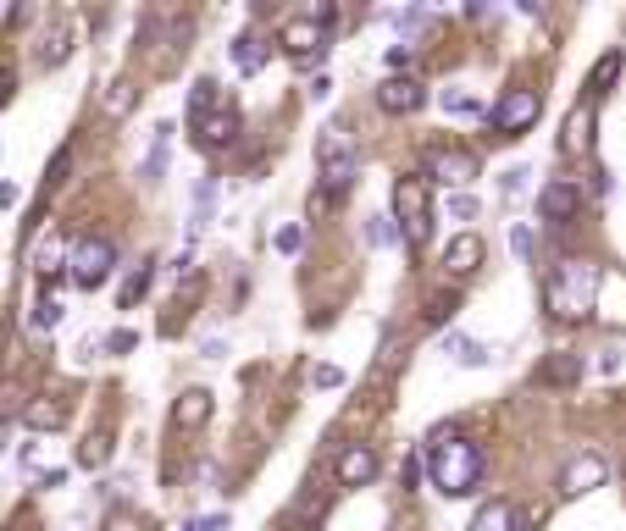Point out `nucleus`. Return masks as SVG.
<instances>
[{
    "instance_id": "obj_7",
    "label": "nucleus",
    "mask_w": 626,
    "mask_h": 531,
    "mask_svg": "<svg viewBox=\"0 0 626 531\" xmlns=\"http://www.w3.org/2000/svg\"><path fill=\"white\" fill-rule=\"evenodd\" d=\"M427 177H438V183H455V189H466L471 177H477V155L471 150H449V144H433V150L422 155Z\"/></svg>"
},
{
    "instance_id": "obj_23",
    "label": "nucleus",
    "mask_w": 626,
    "mask_h": 531,
    "mask_svg": "<svg viewBox=\"0 0 626 531\" xmlns=\"http://www.w3.org/2000/svg\"><path fill=\"white\" fill-rule=\"evenodd\" d=\"M510 526H516V504L510 498H488L477 509V520H471V531H510Z\"/></svg>"
},
{
    "instance_id": "obj_24",
    "label": "nucleus",
    "mask_w": 626,
    "mask_h": 531,
    "mask_svg": "<svg viewBox=\"0 0 626 531\" xmlns=\"http://www.w3.org/2000/svg\"><path fill=\"white\" fill-rule=\"evenodd\" d=\"M444 211H449V222H460V227H466V233H477V227H471V222H477V216H482V200H477V194H471V189H455V194H449V200H444Z\"/></svg>"
},
{
    "instance_id": "obj_27",
    "label": "nucleus",
    "mask_w": 626,
    "mask_h": 531,
    "mask_svg": "<svg viewBox=\"0 0 626 531\" xmlns=\"http://www.w3.org/2000/svg\"><path fill=\"white\" fill-rule=\"evenodd\" d=\"M366 244H372V249L399 244V216H372V222H366Z\"/></svg>"
},
{
    "instance_id": "obj_35",
    "label": "nucleus",
    "mask_w": 626,
    "mask_h": 531,
    "mask_svg": "<svg viewBox=\"0 0 626 531\" xmlns=\"http://www.w3.org/2000/svg\"><path fill=\"white\" fill-rule=\"evenodd\" d=\"M133 343H139V332H128V327H117V332H106V338H100V349L106 354H128Z\"/></svg>"
},
{
    "instance_id": "obj_34",
    "label": "nucleus",
    "mask_w": 626,
    "mask_h": 531,
    "mask_svg": "<svg viewBox=\"0 0 626 531\" xmlns=\"http://www.w3.org/2000/svg\"><path fill=\"white\" fill-rule=\"evenodd\" d=\"M615 72H621V50H610V56H604L599 67H593V89H610Z\"/></svg>"
},
{
    "instance_id": "obj_5",
    "label": "nucleus",
    "mask_w": 626,
    "mask_h": 531,
    "mask_svg": "<svg viewBox=\"0 0 626 531\" xmlns=\"http://www.w3.org/2000/svg\"><path fill=\"white\" fill-rule=\"evenodd\" d=\"M604 482H610V460L593 454V449L571 454V460L560 465V498H582V493H593V487H604Z\"/></svg>"
},
{
    "instance_id": "obj_19",
    "label": "nucleus",
    "mask_w": 626,
    "mask_h": 531,
    "mask_svg": "<svg viewBox=\"0 0 626 531\" xmlns=\"http://www.w3.org/2000/svg\"><path fill=\"white\" fill-rule=\"evenodd\" d=\"M67 56H73V28H67V23H50L45 28V39H39V67H61V61H67Z\"/></svg>"
},
{
    "instance_id": "obj_9",
    "label": "nucleus",
    "mask_w": 626,
    "mask_h": 531,
    "mask_svg": "<svg viewBox=\"0 0 626 531\" xmlns=\"http://www.w3.org/2000/svg\"><path fill=\"white\" fill-rule=\"evenodd\" d=\"M377 471H383V460H377L372 443H350V449H338V465H333L338 487H366Z\"/></svg>"
},
{
    "instance_id": "obj_8",
    "label": "nucleus",
    "mask_w": 626,
    "mask_h": 531,
    "mask_svg": "<svg viewBox=\"0 0 626 531\" xmlns=\"http://www.w3.org/2000/svg\"><path fill=\"white\" fill-rule=\"evenodd\" d=\"M588 150H593V100H582V106H571L566 128H560V139H554V155L582 161Z\"/></svg>"
},
{
    "instance_id": "obj_11",
    "label": "nucleus",
    "mask_w": 626,
    "mask_h": 531,
    "mask_svg": "<svg viewBox=\"0 0 626 531\" xmlns=\"http://www.w3.org/2000/svg\"><path fill=\"white\" fill-rule=\"evenodd\" d=\"M538 211H543V222H554V227L571 222V216L582 211V189H577V183H566V177H554L549 189L538 194Z\"/></svg>"
},
{
    "instance_id": "obj_42",
    "label": "nucleus",
    "mask_w": 626,
    "mask_h": 531,
    "mask_svg": "<svg viewBox=\"0 0 626 531\" xmlns=\"http://www.w3.org/2000/svg\"><path fill=\"white\" fill-rule=\"evenodd\" d=\"M510 249H516L521 260H532V233H527V227H516V233H510Z\"/></svg>"
},
{
    "instance_id": "obj_38",
    "label": "nucleus",
    "mask_w": 626,
    "mask_h": 531,
    "mask_svg": "<svg viewBox=\"0 0 626 531\" xmlns=\"http://www.w3.org/2000/svg\"><path fill=\"white\" fill-rule=\"evenodd\" d=\"M577 377V360H549V366H543V382H571Z\"/></svg>"
},
{
    "instance_id": "obj_28",
    "label": "nucleus",
    "mask_w": 626,
    "mask_h": 531,
    "mask_svg": "<svg viewBox=\"0 0 626 531\" xmlns=\"http://www.w3.org/2000/svg\"><path fill=\"white\" fill-rule=\"evenodd\" d=\"M455 310H460V294H455V288H444V294H438L433 305L422 310V321H427V327H444V321L455 316Z\"/></svg>"
},
{
    "instance_id": "obj_39",
    "label": "nucleus",
    "mask_w": 626,
    "mask_h": 531,
    "mask_svg": "<svg viewBox=\"0 0 626 531\" xmlns=\"http://www.w3.org/2000/svg\"><path fill=\"white\" fill-rule=\"evenodd\" d=\"M405 233H410V244H416V249H427V244H433V216H422V222H410Z\"/></svg>"
},
{
    "instance_id": "obj_15",
    "label": "nucleus",
    "mask_w": 626,
    "mask_h": 531,
    "mask_svg": "<svg viewBox=\"0 0 626 531\" xmlns=\"http://www.w3.org/2000/svg\"><path fill=\"white\" fill-rule=\"evenodd\" d=\"M477 266H482V238H477V233L449 238V249H444V272H449V277H466V272H477Z\"/></svg>"
},
{
    "instance_id": "obj_16",
    "label": "nucleus",
    "mask_w": 626,
    "mask_h": 531,
    "mask_svg": "<svg viewBox=\"0 0 626 531\" xmlns=\"http://www.w3.org/2000/svg\"><path fill=\"white\" fill-rule=\"evenodd\" d=\"M394 216H399L405 227L427 216V189H422V177H399V183H394Z\"/></svg>"
},
{
    "instance_id": "obj_44",
    "label": "nucleus",
    "mask_w": 626,
    "mask_h": 531,
    "mask_svg": "<svg viewBox=\"0 0 626 531\" xmlns=\"http://www.w3.org/2000/svg\"><path fill=\"white\" fill-rule=\"evenodd\" d=\"M222 526H228V515H211V520H189V526H183V531H222Z\"/></svg>"
},
{
    "instance_id": "obj_4",
    "label": "nucleus",
    "mask_w": 626,
    "mask_h": 531,
    "mask_svg": "<svg viewBox=\"0 0 626 531\" xmlns=\"http://www.w3.org/2000/svg\"><path fill=\"white\" fill-rule=\"evenodd\" d=\"M538 117H543L538 89H505L499 106H494V133H499V139H521V133H527Z\"/></svg>"
},
{
    "instance_id": "obj_31",
    "label": "nucleus",
    "mask_w": 626,
    "mask_h": 531,
    "mask_svg": "<svg viewBox=\"0 0 626 531\" xmlns=\"http://www.w3.org/2000/svg\"><path fill=\"white\" fill-rule=\"evenodd\" d=\"M272 244H277V255H300V249H305V227L300 222H283Z\"/></svg>"
},
{
    "instance_id": "obj_29",
    "label": "nucleus",
    "mask_w": 626,
    "mask_h": 531,
    "mask_svg": "<svg viewBox=\"0 0 626 531\" xmlns=\"http://www.w3.org/2000/svg\"><path fill=\"white\" fill-rule=\"evenodd\" d=\"M322 509H327V487H305V498L300 504H294V520H305V526H311V520H322Z\"/></svg>"
},
{
    "instance_id": "obj_6",
    "label": "nucleus",
    "mask_w": 626,
    "mask_h": 531,
    "mask_svg": "<svg viewBox=\"0 0 626 531\" xmlns=\"http://www.w3.org/2000/svg\"><path fill=\"white\" fill-rule=\"evenodd\" d=\"M111 266H117V249L106 238H78L73 244V283L78 288H100L111 277Z\"/></svg>"
},
{
    "instance_id": "obj_17",
    "label": "nucleus",
    "mask_w": 626,
    "mask_h": 531,
    "mask_svg": "<svg viewBox=\"0 0 626 531\" xmlns=\"http://www.w3.org/2000/svg\"><path fill=\"white\" fill-rule=\"evenodd\" d=\"M444 360H449V366H488V360H494V349H488L482 338L449 332V338H444Z\"/></svg>"
},
{
    "instance_id": "obj_30",
    "label": "nucleus",
    "mask_w": 626,
    "mask_h": 531,
    "mask_svg": "<svg viewBox=\"0 0 626 531\" xmlns=\"http://www.w3.org/2000/svg\"><path fill=\"white\" fill-rule=\"evenodd\" d=\"M150 272H156V266H150V260H145V266H139V272H133L128 283H122V294H117V305H122V310H128V305H139V299H145V288H150Z\"/></svg>"
},
{
    "instance_id": "obj_20",
    "label": "nucleus",
    "mask_w": 626,
    "mask_h": 531,
    "mask_svg": "<svg viewBox=\"0 0 626 531\" xmlns=\"http://www.w3.org/2000/svg\"><path fill=\"white\" fill-rule=\"evenodd\" d=\"M167 155H172V122H161L156 139H150L145 166H139V183H161V177H167Z\"/></svg>"
},
{
    "instance_id": "obj_22",
    "label": "nucleus",
    "mask_w": 626,
    "mask_h": 531,
    "mask_svg": "<svg viewBox=\"0 0 626 531\" xmlns=\"http://www.w3.org/2000/svg\"><path fill=\"white\" fill-rule=\"evenodd\" d=\"M61 421H67V404L61 399H50V393L28 399V432H56Z\"/></svg>"
},
{
    "instance_id": "obj_43",
    "label": "nucleus",
    "mask_w": 626,
    "mask_h": 531,
    "mask_svg": "<svg viewBox=\"0 0 626 531\" xmlns=\"http://www.w3.org/2000/svg\"><path fill=\"white\" fill-rule=\"evenodd\" d=\"M422 23H427V12H422V6H410V12H399V28H410V34H416Z\"/></svg>"
},
{
    "instance_id": "obj_3",
    "label": "nucleus",
    "mask_w": 626,
    "mask_h": 531,
    "mask_svg": "<svg viewBox=\"0 0 626 531\" xmlns=\"http://www.w3.org/2000/svg\"><path fill=\"white\" fill-rule=\"evenodd\" d=\"M316 161H322V189L327 194H350L355 183V139L338 128H322L316 139Z\"/></svg>"
},
{
    "instance_id": "obj_1",
    "label": "nucleus",
    "mask_w": 626,
    "mask_h": 531,
    "mask_svg": "<svg viewBox=\"0 0 626 531\" xmlns=\"http://www.w3.org/2000/svg\"><path fill=\"white\" fill-rule=\"evenodd\" d=\"M427 476H433V487L444 498L477 493V482H482V449L471 443V437H460V432H438L433 449H427Z\"/></svg>"
},
{
    "instance_id": "obj_13",
    "label": "nucleus",
    "mask_w": 626,
    "mask_h": 531,
    "mask_svg": "<svg viewBox=\"0 0 626 531\" xmlns=\"http://www.w3.org/2000/svg\"><path fill=\"white\" fill-rule=\"evenodd\" d=\"M233 139H239V111H233V106H222L217 117H205L200 133H194L200 150H233Z\"/></svg>"
},
{
    "instance_id": "obj_26",
    "label": "nucleus",
    "mask_w": 626,
    "mask_h": 531,
    "mask_svg": "<svg viewBox=\"0 0 626 531\" xmlns=\"http://www.w3.org/2000/svg\"><path fill=\"white\" fill-rule=\"evenodd\" d=\"M106 460H111V437L106 432H89L84 449H78V465H84V471H100Z\"/></svg>"
},
{
    "instance_id": "obj_45",
    "label": "nucleus",
    "mask_w": 626,
    "mask_h": 531,
    "mask_svg": "<svg viewBox=\"0 0 626 531\" xmlns=\"http://www.w3.org/2000/svg\"><path fill=\"white\" fill-rule=\"evenodd\" d=\"M106 531H139V520H133V515H111Z\"/></svg>"
},
{
    "instance_id": "obj_18",
    "label": "nucleus",
    "mask_w": 626,
    "mask_h": 531,
    "mask_svg": "<svg viewBox=\"0 0 626 531\" xmlns=\"http://www.w3.org/2000/svg\"><path fill=\"white\" fill-rule=\"evenodd\" d=\"M228 56H233V67H239V72H250V78H255V72L266 67V39L255 34V28H244V34H233Z\"/></svg>"
},
{
    "instance_id": "obj_14",
    "label": "nucleus",
    "mask_w": 626,
    "mask_h": 531,
    "mask_svg": "<svg viewBox=\"0 0 626 531\" xmlns=\"http://www.w3.org/2000/svg\"><path fill=\"white\" fill-rule=\"evenodd\" d=\"M211 421V393L205 388H183L178 404H172V432H194V426Z\"/></svg>"
},
{
    "instance_id": "obj_32",
    "label": "nucleus",
    "mask_w": 626,
    "mask_h": 531,
    "mask_svg": "<svg viewBox=\"0 0 626 531\" xmlns=\"http://www.w3.org/2000/svg\"><path fill=\"white\" fill-rule=\"evenodd\" d=\"M133 100H139V95H133V83H111V89H106V111H111V117H128Z\"/></svg>"
},
{
    "instance_id": "obj_36",
    "label": "nucleus",
    "mask_w": 626,
    "mask_h": 531,
    "mask_svg": "<svg viewBox=\"0 0 626 531\" xmlns=\"http://www.w3.org/2000/svg\"><path fill=\"white\" fill-rule=\"evenodd\" d=\"M444 111L466 117V111H477V95H466V89H444Z\"/></svg>"
},
{
    "instance_id": "obj_2",
    "label": "nucleus",
    "mask_w": 626,
    "mask_h": 531,
    "mask_svg": "<svg viewBox=\"0 0 626 531\" xmlns=\"http://www.w3.org/2000/svg\"><path fill=\"white\" fill-rule=\"evenodd\" d=\"M599 260H560L549 272V316L554 321H588L593 305H599Z\"/></svg>"
},
{
    "instance_id": "obj_12",
    "label": "nucleus",
    "mask_w": 626,
    "mask_h": 531,
    "mask_svg": "<svg viewBox=\"0 0 626 531\" xmlns=\"http://www.w3.org/2000/svg\"><path fill=\"white\" fill-rule=\"evenodd\" d=\"M283 50H289L300 67H316V61H322V23H311V17L289 23L283 28Z\"/></svg>"
},
{
    "instance_id": "obj_40",
    "label": "nucleus",
    "mask_w": 626,
    "mask_h": 531,
    "mask_svg": "<svg viewBox=\"0 0 626 531\" xmlns=\"http://www.w3.org/2000/svg\"><path fill=\"white\" fill-rule=\"evenodd\" d=\"M311 382H316V388H344V371H338V366H316Z\"/></svg>"
},
{
    "instance_id": "obj_10",
    "label": "nucleus",
    "mask_w": 626,
    "mask_h": 531,
    "mask_svg": "<svg viewBox=\"0 0 626 531\" xmlns=\"http://www.w3.org/2000/svg\"><path fill=\"white\" fill-rule=\"evenodd\" d=\"M377 106L388 111V117H410V111L427 106V89L416 78H383V89H377Z\"/></svg>"
},
{
    "instance_id": "obj_21",
    "label": "nucleus",
    "mask_w": 626,
    "mask_h": 531,
    "mask_svg": "<svg viewBox=\"0 0 626 531\" xmlns=\"http://www.w3.org/2000/svg\"><path fill=\"white\" fill-rule=\"evenodd\" d=\"M217 111H222V83H217V78H194V89H189V117L205 122V117H217Z\"/></svg>"
},
{
    "instance_id": "obj_33",
    "label": "nucleus",
    "mask_w": 626,
    "mask_h": 531,
    "mask_svg": "<svg viewBox=\"0 0 626 531\" xmlns=\"http://www.w3.org/2000/svg\"><path fill=\"white\" fill-rule=\"evenodd\" d=\"M34 321H39V327H56V321H61V294H56V288L34 305Z\"/></svg>"
},
{
    "instance_id": "obj_25",
    "label": "nucleus",
    "mask_w": 626,
    "mask_h": 531,
    "mask_svg": "<svg viewBox=\"0 0 626 531\" xmlns=\"http://www.w3.org/2000/svg\"><path fill=\"white\" fill-rule=\"evenodd\" d=\"M217 211V177H200V189H194V211H189V227H205Z\"/></svg>"
},
{
    "instance_id": "obj_37",
    "label": "nucleus",
    "mask_w": 626,
    "mask_h": 531,
    "mask_svg": "<svg viewBox=\"0 0 626 531\" xmlns=\"http://www.w3.org/2000/svg\"><path fill=\"white\" fill-rule=\"evenodd\" d=\"M527 177H532V166H510V172L499 177V189H505V194H521V189H527Z\"/></svg>"
},
{
    "instance_id": "obj_41",
    "label": "nucleus",
    "mask_w": 626,
    "mask_h": 531,
    "mask_svg": "<svg viewBox=\"0 0 626 531\" xmlns=\"http://www.w3.org/2000/svg\"><path fill=\"white\" fill-rule=\"evenodd\" d=\"M593 371H599V377H615V371H621V349H604L599 360H593Z\"/></svg>"
}]
</instances>
